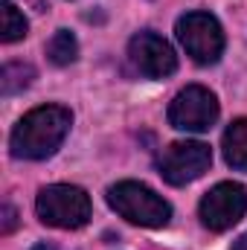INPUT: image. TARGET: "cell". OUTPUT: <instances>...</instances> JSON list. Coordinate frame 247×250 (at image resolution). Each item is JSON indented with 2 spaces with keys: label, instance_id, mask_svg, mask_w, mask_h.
Listing matches in <instances>:
<instances>
[{
  "label": "cell",
  "instance_id": "6da1fadb",
  "mask_svg": "<svg viewBox=\"0 0 247 250\" xmlns=\"http://www.w3.org/2000/svg\"><path fill=\"white\" fill-rule=\"evenodd\" d=\"M73 123V114L62 105H41L29 111L15 125L9 137V148L21 160H47L59 151Z\"/></svg>",
  "mask_w": 247,
  "mask_h": 250
},
{
  "label": "cell",
  "instance_id": "3957f363",
  "mask_svg": "<svg viewBox=\"0 0 247 250\" xmlns=\"http://www.w3.org/2000/svg\"><path fill=\"white\" fill-rule=\"evenodd\" d=\"M35 212L47 227L59 230H79L90 221V198L87 192L70 184L44 187L35 198Z\"/></svg>",
  "mask_w": 247,
  "mask_h": 250
},
{
  "label": "cell",
  "instance_id": "277c9868",
  "mask_svg": "<svg viewBox=\"0 0 247 250\" xmlns=\"http://www.w3.org/2000/svg\"><path fill=\"white\" fill-rule=\"evenodd\" d=\"M186 56L198 64H215L224 53V29L209 12H186L175 26Z\"/></svg>",
  "mask_w": 247,
  "mask_h": 250
},
{
  "label": "cell",
  "instance_id": "52a82bcc",
  "mask_svg": "<svg viewBox=\"0 0 247 250\" xmlns=\"http://www.w3.org/2000/svg\"><path fill=\"white\" fill-rule=\"evenodd\" d=\"M218 120V99L212 90L201 87V84H189L184 87L172 105H169V125L178 131H209Z\"/></svg>",
  "mask_w": 247,
  "mask_h": 250
},
{
  "label": "cell",
  "instance_id": "ba28073f",
  "mask_svg": "<svg viewBox=\"0 0 247 250\" xmlns=\"http://www.w3.org/2000/svg\"><path fill=\"white\" fill-rule=\"evenodd\" d=\"M128 59L148 79H166L178 70V56H175L172 44L166 38H160L157 32L134 35L128 44Z\"/></svg>",
  "mask_w": 247,
  "mask_h": 250
},
{
  "label": "cell",
  "instance_id": "7c38bea8",
  "mask_svg": "<svg viewBox=\"0 0 247 250\" xmlns=\"http://www.w3.org/2000/svg\"><path fill=\"white\" fill-rule=\"evenodd\" d=\"M26 29H29V23H26L23 12H18V6L6 0L3 3V18H0V38H3V44H15V41L26 38Z\"/></svg>",
  "mask_w": 247,
  "mask_h": 250
},
{
  "label": "cell",
  "instance_id": "5b68a950",
  "mask_svg": "<svg viewBox=\"0 0 247 250\" xmlns=\"http://www.w3.org/2000/svg\"><path fill=\"white\" fill-rule=\"evenodd\" d=\"M198 215H201V224L212 233H224V230L236 227L247 215V189L233 181L212 187L201 198Z\"/></svg>",
  "mask_w": 247,
  "mask_h": 250
},
{
  "label": "cell",
  "instance_id": "9c48e42d",
  "mask_svg": "<svg viewBox=\"0 0 247 250\" xmlns=\"http://www.w3.org/2000/svg\"><path fill=\"white\" fill-rule=\"evenodd\" d=\"M221 148H224V160H227L233 169L247 172V117L230 123V128L224 131Z\"/></svg>",
  "mask_w": 247,
  "mask_h": 250
},
{
  "label": "cell",
  "instance_id": "30bf717a",
  "mask_svg": "<svg viewBox=\"0 0 247 250\" xmlns=\"http://www.w3.org/2000/svg\"><path fill=\"white\" fill-rule=\"evenodd\" d=\"M35 79V67L32 64H23V62H9L0 73V90L3 96H15L21 90H26Z\"/></svg>",
  "mask_w": 247,
  "mask_h": 250
},
{
  "label": "cell",
  "instance_id": "8fae6325",
  "mask_svg": "<svg viewBox=\"0 0 247 250\" xmlns=\"http://www.w3.org/2000/svg\"><path fill=\"white\" fill-rule=\"evenodd\" d=\"M76 56H79V41H76L73 32L59 29V32L47 41V59L56 64V67H67V64H73L76 62Z\"/></svg>",
  "mask_w": 247,
  "mask_h": 250
},
{
  "label": "cell",
  "instance_id": "8992f818",
  "mask_svg": "<svg viewBox=\"0 0 247 250\" xmlns=\"http://www.w3.org/2000/svg\"><path fill=\"white\" fill-rule=\"evenodd\" d=\"M209 166H212V151L201 140L172 143L160 154V163H157L163 181L172 184V187H186V184L198 181L204 172H209Z\"/></svg>",
  "mask_w": 247,
  "mask_h": 250
},
{
  "label": "cell",
  "instance_id": "7a4b0ae2",
  "mask_svg": "<svg viewBox=\"0 0 247 250\" xmlns=\"http://www.w3.org/2000/svg\"><path fill=\"white\" fill-rule=\"evenodd\" d=\"M108 204L117 215H123L125 221L140 224V227H166L172 218V207L169 201H163V195H157L154 189L137 181H123L108 189Z\"/></svg>",
  "mask_w": 247,
  "mask_h": 250
},
{
  "label": "cell",
  "instance_id": "9a60e30c",
  "mask_svg": "<svg viewBox=\"0 0 247 250\" xmlns=\"http://www.w3.org/2000/svg\"><path fill=\"white\" fill-rule=\"evenodd\" d=\"M32 250H56V248H53V245H35Z\"/></svg>",
  "mask_w": 247,
  "mask_h": 250
},
{
  "label": "cell",
  "instance_id": "4fadbf2b",
  "mask_svg": "<svg viewBox=\"0 0 247 250\" xmlns=\"http://www.w3.org/2000/svg\"><path fill=\"white\" fill-rule=\"evenodd\" d=\"M15 227H18V209H15L12 204H3V224H0V233L9 236Z\"/></svg>",
  "mask_w": 247,
  "mask_h": 250
},
{
  "label": "cell",
  "instance_id": "5bb4252c",
  "mask_svg": "<svg viewBox=\"0 0 247 250\" xmlns=\"http://www.w3.org/2000/svg\"><path fill=\"white\" fill-rule=\"evenodd\" d=\"M230 250H247V233H245V236H239V239L233 242V248H230Z\"/></svg>",
  "mask_w": 247,
  "mask_h": 250
}]
</instances>
